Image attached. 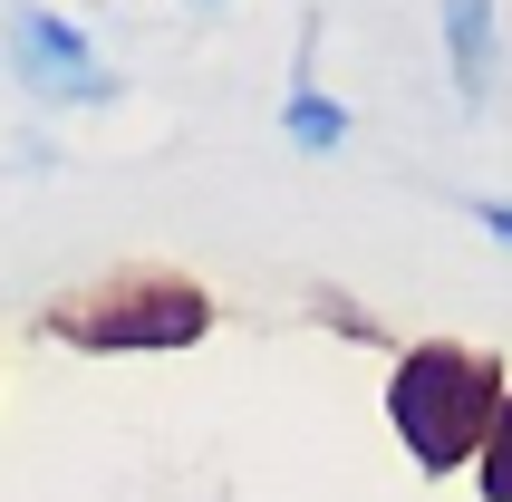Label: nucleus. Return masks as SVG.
<instances>
[{
    "label": "nucleus",
    "instance_id": "obj_6",
    "mask_svg": "<svg viewBox=\"0 0 512 502\" xmlns=\"http://www.w3.org/2000/svg\"><path fill=\"white\" fill-rule=\"evenodd\" d=\"M474 493H484V502H512V396H503V416H493L484 454H474Z\"/></svg>",
    "mask_w": 512,
    "mask_h": 502
},
{
    "label": "nucleus",
    "instance_id": "obj_1",
    "mask_svg": "<svg viewBox=\"0 0 512 502\" xmlns=\"http://www.w3.org/2000/svg\"><path fill=\"white\" fill-rule=\"evenodd\" d=\"M503 396H512L503 358H493V348H464V338H416V348H397V367H387V425H397L406 464L426 483L474 474Z\"/></svg>",
    "mask_w": 512,
    "mask_h": 502
},
{
    "label": "nucleus",
    "instance_id": "obj_5",
    "mask_svg": "<svg viewBox=\"0 0 512 502\" xmlns=\"http://www.w3.org/2000/svg\"><path fill=\"white\" fill-rule=\"evenodd\" d=\"M281 126H290V145H300V155H329V145H348V107L329 97V87H310V58H300V78H290Z\"/></svg>",
    "mask_w": 512,
    "mask_h": 502
},
{
    "label": "nucleus",
    "instance_id": "obj_8",
    "mask_svg": "<svg viewBox=\"0 0 512 502\" xmlns=\"http://www.w3.org/2000/svg\"><path fill=\"white\" fill-rule=\"evenodd\" d=\"M464 213H474V223H484L493 242H512V203H493V194H474V203H464Z\"/></svg>",
    "mask_w": 512,
    "mask_h": 502
},
{
    "label": "nucleus",
    "instance_id": "obj_7",
    "mask_svg": "<svg viewBox=\"0 0 512 502\" xmlns=\"http://www.w3.org/2000/svg\"><path fill=\"white\" fill-rule=\"evenodd\" d=\"M310 309L329 319V329H348V338H368V348H377V319H368L358 300H339V290H310Z\"/></svg>",
    "mask_w": 512,
    "mask_h": 502
},
{
    "label": "nucleus",
    "instance_id": "obj_2",
    "mask_svg": "<svg viewBox=\"0 0 512 502\" xmlns=\"http://www.w3.org/2000/svg\"><path fill=\"white\" fill-rule=\"evenodd\" d=\"M39 329L58 348H78V358H174V348H194L213 329V290L136 261V271H97L78 290H58L39 309Z\"/></svg>",
    "mask_w": 512,
    "mask_h": 502
},
{
    "label": "nucleus",
    "instance_id": "obj_4",
    "mask_svg": "<svg viewBox=\"0 0 512 502\" xmlns=\"http://www.w3.org/2000/svg\"><path fill=\"white\" fill-rule=\"evenodd\" d=\"M445 58H455V97L484 107L493 97V10L484 0H455V10H445Z\"/></svg>",
    "mask_w": 512,
    "mask_h": 502
},
{
    "label": "nucleus",
    "instance_id": "obj_3",
    "mask_svg": "<svg viewBox=\"0 0 512 502\" xmlns=\"http://www.w3.org/2000/svg\"><path fill=\"white\" fill-rule=\"evenodd\" d=\"M10 68H20V87L39 107H116L126 97V78L97 58V39L78 20H58V10H20L10 20Z\"/></svg>",
    "mask_w": 512,
    "mask_h": 502
}]
</instances>
